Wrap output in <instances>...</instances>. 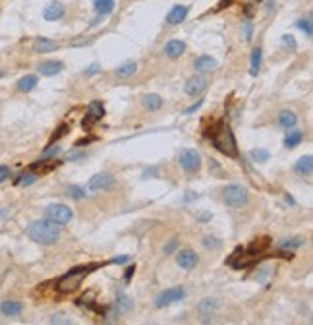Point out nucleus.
Listing matches in <instances>:
<instances>
[{
	"label": "nucleus",
	"instance_id": "33",
	"mask_svg": "<svg viewBox=\"0 0 313 325\" xmlns=\"http://www.w3.org/2000/svg\"><path fill=\"white\" fill-rule=\"evenodd\" d=\"M304 33H306V37H312L313 35V27H312V20L310 18H306V20H298V23H296Z\"/></svg>",
	"mask_w": 313,
	"mask_h": 325
},
{
	"label": "nucleus",
	"instance_id": "19",
	"mask_svg": "<svg viewBox=\"0 0 313 325\" xmlns=\"http://www.w3.org/2000/svg\"><path fill=\"white\" fill-rule=\"evenodd\" d=\"M215 310H217V300H213V298H205L197 304V312L203 316V320H209L215 314Z\"/></svg>",
	"mask_w": 313,
	"mask_h": 325
},
{
	"label": "nucleus",
	"instance_id": "30",
	"mask_svg": "<svg viewBox=\"0 0 313 325\" xmlns=\"http://www.w3.org/2000/svg\"><path fill=\"white\" fill-rule=\"evenodd\" d=\"M271 246V238H261V242H253L249 246V254H253V255H257V254H261L265 248H269Z\"/></svg>",
	"mask_w": 313,
	"mask_h": 325
},
{
	"label": "nucleus",
	"instance_id": "23",
	"mask_svg": "<svg viewBox=\"0 0 313 325\" xmlns=\"http://www.w3.org/2000/svg\"><path fill=\"white\" fill-rule=\"evenodd\" d=\"M134 306L132 298L124 294V290H116V312L118 314H124V312H130Z\"/></svg>",
	"mask_w": 313,
	"mask_h": 325
},
{
	"label": "nucleus",
	"instance_id": "4",
	"mask_svg": "<svg viewBox=\"0 0 313 325\" xmlns=\"http://www.w3.org/2000/svg\"><path fill=\"white\" fill-rule=\"evenodd\" d=\"M223 200L224 203L228 205V207H244L247 200H249V192H247V188L246 186H242V184H228L226 188H224V192H223Z\"/></svg>",
	"mask_w": 313,
	"mask_h": 325
},
{
	"label": "nucleus",
	"instance_id": "37",
	"mask_svg": "<svg viewBox=\"0 0 313 325\" xmlns=\"http://www.w3.org/2000/svg\"><path fill=\"white\" fill-rule=\"evenodd\" d=\"M35 180H37V176L29 172V174H23V176L18 180V184H22V186H29V184H33Z\"/></svg>",
	"mask_w": 313,
	"mask_h": 325
},
{
	"label": "nucleus",
	"instance_id": "36",
	"mask_svg": "<svg viewBox=\"0 0 313 325\" xmlns=\"http://www.w3.org/2000/svg\"><path fill=\"white\" fill-rule=\"evenodd\" d=\"M58 153H60V145H50L48 149L43 151L41 159H48V157H54V155H58Z\"/></svg>",
	"mask_w": 313,
	"mask_h": 325
},
{
	"label": "nucleus",
	"instance_id": "18",
	"mask_svg": "<svg viewBox=\"0 0 313 325\" xmlns=\"http://www.w3.org/2000/svg\"><path fill=\"white\" fill-rule=\"evenodd\" d=\"M87 116H89L91 122L103 120V116H105V105L101 101H91L87 105Z\"/></svg>",
	"mask_w": 313,
	"mask_h": 325
},
{
	"label": "nucleus",
	"instance_id": "8",
	"mask_svg": "<svg viewBox=\"0 0 313 325\" xmlns=\"http://www.w3.org/2000/svg\"><path fill=\"white\" fill-rule=\"evenodd\" d=\"M112 184H114V178L109 172H99V174H95V176L89 178L87 188L91 192H103V190H109Z\"/></svg>",
	"mask_w": 313,
	"mask_h": 325
},
{
	"label": "nucleus",
	"instance_id": "26",
	"mask_svg": "<svg viewBox=\"0 0 313 325\" xmlns=\"http://www.w3.org/2000/svg\"><path fill=\"white\" fill-rule=\"evenodd\" d=\"M37 81H39L37 80V76H31V74H29V76H23L22 80L18 81V89H20L22 93H29L31 89H35Z\"/></svg>",
	"mask_w": 313,
	"mask_h": 325
},
{
	"label": "nucleus",
	"instance_id": "25",
	"mask_svg": "<svg viewBox=\"0 0 313 325\" xmlns=\"http://www.w3.org/2000/svg\"><path fill=\"white\" fill-rule=\"evenodd\" d=\"M296 122H298V116H296L292 111H280V115H278V124H280L284 130L294 128Z\"/></svg>",
	"mask_w": 313,
	"mask_h": 325
},
{
	"label": "nucleus",
	"instance_id": "9",
	"mask_svg": "<svg viewBox=\"0 0 313 325\" xmlns=\"http://www.w3.org/2000/svg\"><path fill=\"white\" fill-rule=\"evenodd\" d=\"M207 85H209L207 76H203V74L192 76L190 80L186 81V93H188L190 97H199V95H201V93L207 89Z\"/></svg>",
	"mask_w": 313,
	"mask_h": 325
},
{
	"label": "nucleus",
	"instance_id": "35",
	"mask_svg": "<svg viewBox=\"0 0 313 325\" xmlns=\"http://www.w3.org/2000/svg\"><path fill=\"white\" fill-rule=\"evenodd\" d=\"M282 45H284V48H288V50H292V52H294L296 46H298V45H296V39H294L292 35H282Z\"/></svg>",
	"mask_w": 313,
	"mask_h": 325
},
{
	"label": "nucleus",
	"instance_id": "39",
	"mask_svg": "<svg viewBox=\"0 0 313 325\" xmlns=\"http://www.w3.org/2000/svg\"><path fill=\"white\" fill-rule=\"evenodd\" d=\"M101 72V66L99 64H91V66H87L85 68V72H83V76H87V78H91V76H97Z\"/></svg>",
	"mask_w": 313,
	"mask_h": 325
},
{
	"label": "nucleus",
	"instance_id": "46",
	"mask_svg": "<svg viewBox=\"0 0 313 325\" xmlns=\"http://www.w3.org/2000/svg\"><path fill=\"white\" fill-rule=\"evenodd\" d=\"M134 273H135V265H132V267H128V269H126V275H124L126 283H128V281L132 279V275H134Z\"/></svg>",
	"mask_w": 313,
	"mask_h": 325
},
{
	"label": "nucleus",
	"instance_id": "17",
	"mask_svg": "<svg viewBox=\"0 0 313 325\" xmlns=\"http://www.w3.org/2000/svg\"><path fill=\"white\" fill-rule=\"evenodd\" d=\"M194 68H196L197 72H201V74L211 72V70H215V68H217V60H215V58H211V56H207V54L197 56L196 60H194Z\"/></svg>",
	"mask_w": 313,
	"mask_h": 325
},
{
	"label": "nucleus",
	"instance_id": "22",
	"mask_svg": "<svg viewBox=\"0 0 313 325\" xmlns=\"http://www.w3.org/2000/svg\"><path fill=\"white\" fill-rule=\"evenodd\" d=\"M33 48H35V52H52V50H56L58 48V43H54L52 39H46V37H39V39H35L33 43Z\"/></svg>",
	"mask_w": 313,
	"mask_h": 325
},
{
	"label": "nucleus",
	"instance_id": "3",
	"mask_svg": "<svg viewBox=\"0 0 313 325\" xmlns=\"http://www.w3.org/2000/svg\"><path fill=\"white\" fill-rule=\"evenodd\" d=\"M99 265L95 263V265H83V267H76V269H72V271H68L66 275H62L60 279H58V283H56V288L60 290V292H72V290H76L81 281L93 271V269H97Z\"/></svg>",
	"mask_w": 313,
	"mask_h": 325
},
{
	"label": "nucleus",
	"instance_id": "28",
	"mask_svg": "<svg viewBox=\"0 0 313 325\" xmlns=\"http://www.w3.org/2000/svg\"><path fill=\"white\" fill-rule=\"evenodd\" d=\"M302 139H304V134L302 132H298V130H294V132H288L286 134V138H284V147H296V145H300L302 143Z\"/></svg>",
	"mask_w": 313,
	"mask_h": 325
},
{
	"label": "nucleus",
	"instance_id": "27",
	"mask_svg": "<svg viewBox=\"0 0 313 325\" xmlns=\"http://www.w3.org/2000/svg\"><path fill=\"white\" fill-rule=\"evenodd\" d=\"M261 70V48L255 46L253 52H251V64H249V74L251 76H257Z\"/></svg>",
	"mask_w": 313,
	"mask_h": 325
},
{
	"label": "nucleus",
	"instance_id": "48",
	"mask_svg": "<svg viewBox=\"0 0 313 325\" xmlns=\"http://www.w3.org/2000/svg\"><path fill=\"white\" fill-rule=\"evenodd\" d=\"M151 174H156V168H149V170H143V178L151 176Z\"/></svg>",
	"mask_w": 313,
	"mask_h": 325
},
{
	"label": "nucleus",
	"instance_id": "31",
	"mask_svg": "<svg viewBox=\"0 0 313 325\" xmlns=\"http://www.w3.org/2000/svg\"><path fill=\"white\" fill-rule=\"evenodd\" d=\"M66 192H68V196L74 198V200H83V198H85V188H83V186H78V184L68 186Z\"/></svg>",
	"mask_w": 313,
	"mask_h": 325
},
{
	"label": "nucleus",
	"instance_id": "29",
	"mask_svg": "<svg viewBox=\"0 0 313 325\" xmlns=\"http://www.w3.org/2000/svg\"><path fill=\"white\" fill-rule=\"evenodd\" d=\"M60 164V161H50L46 162L45 159L39 162H35V164H31V170H41V172H48V170H52V168H56Z\"/></svg>",
	"mask_w": 313,
	"mask_h": 325
},
{
	"label": "nucleus",
	"instance_id": "1",
	"mask_svg": "<svg viewBox=\"0 0 313 325\" xmlns=\"http://www.w3.org/2000/svg\"><path fill=\"white\" fill-rule=\"evenodd\" d=\"M25 232L33 242L43 244V246H50L60 240V225H56L48 219L33 221L31 225H27Z\"/></svg>",
	"mask_w": 313,
	"mask_h": 325
},
{
	"label": "nucleus",
	"instance_id": "38",
	"mask_svg": "<svg viewBox=\"0 0 313 325\" xmlns=\"http://www.w3.org/2000/svg\"><path fill=\"white\" fill-rule=\"evenodd\" d=\"M304 244L302 238H292V240H284V242H280V248H300Z\"/></svg>",
	"mask_w": 313,
	"mask_h": 325
},
{
	"label": "nucleus",
	"instance_id": "43",
	"mask_svg": "<svg viewBox=\"0 0 313 325\" xmlns=\"http://www.w3.org/2000/svg\"><path fill=\"white\" fill-rule=\"evenodd\" d=\"M203 101H205V99H201V101H197L196 105H192V107H190V109H186V111H184V113H186V115H192V113H196L197 109H199V107H201V105H203Z\"/></svg>",
	"mask_w": 313,
	"mask_h": 325
},
{
	"label": "nucleus",
	"instance_id": "21",
	"mask_svg": "<svg viewBox=\"0 0 313 325\" xmlns=\"http://www.w3.org/2000/svg\"><path fill=\"white\" fill-rule=\"evenodd\" d=\"M93 6H95V12L99 16H103V18L109 16V14H112L114 8H116L114 0H93Z\"/></svg>",
	"mask_w": 313,
	"mask_h": 325
},
{
	"label": "nucleus",
	"instance_id": "42",
	"mask_svg": "<svg viewBox=\"0 0 313 325\" xmlns=\"http://www.w3.org/2000/svg\"><path fill=\"white\" fill-rule=\"evenodd\" d=\"M176 246H178V240H176V238H172L170 242L164 246V254H172V252L176 250Z\"/></svg>",
	"mask_w": 313,
	"mask_h": 325
},
{
	"label": "nucleus",
	"instance_id": "6",
	"mask_svg": "<svg viewBox=\"0 0 313 325\" xmlns=\"http://www.w3.org/2000/svg\"><path fill=\"white\" fill-rule=\"evenodd\" d=\"M178 161H180V166L190 174H194L201 168V155L196 149H182L178 155Z\"/></svg>",
	"mask_w": 313,
	"mask_h": 325
},
{
	"label": "nucleus",
	"instance_id": "47",
	"mask_svg": "<svg viewBox=\"0 0 313 325\" xmlns=\"http://www.w3.org/2000/svg\"><path fill=\"white\" fill-rule=\"evenodd\" d=\"M130 261V255H118V257H112V263H126Z\"/></svg>",
	"mask_w": 313,
	"mask_h": 325
},
{
	"label": "nucleus",
	"instance_id": "45",
	"mask_svg": "<svg viewBox=\"0 0 313 325\" xmlns=\"http://www.w3.org/2000/svg\"><path fill=\"white\" fill-rule=\"evenodd\" d=\"M8 176H10V168L8 166H0V182L6 180Z\"/></svg>",
	"mask_w": 313,
	"mask_h": 325
},
{
	"label": "nucleus",
	"instance_id": "16",
	"mask_svg": "<svg viewBox=\"0 0 313 325\" xmlns=\"http://www.w3.org/2000/svg\"><path fill=\"white\" fill-rule=\"evenodd\" d=\"M64 16V6L60 4V2H52V4H48L45 10H43V18L46 20V22H56V20H60Z\"/></svg>",
	"mask_w": 313,
	"mask_h": 325
},
{
	"label": "nucleus",
	"instance_id": "15",
	"mask_svg": "<svg viewBox=\"0 0 313 325\" xmlns=\"http://www.w3.org/2000/svg\"><path fill=\"white\" fill-rule=\"evenodd\" d=\"M22 310H23V306H22V302H18V300H4V302L0 304V312H2V316H6V318H16V316L22 314Z\"/></svg>",
	"mask_w": 313,
	"mask_h": 325
},
{
	"label": "nucleus",
	"instance_id": "13",
	"mask_svg": "<svg viewBox=\"0 0 313 325\" xmlns=\"http://www.w3.org/2000/svg\"><path fill=\"white\" fill-rule=\"evenodd\" d=\"M62 68H64V64H62L60 60H45V62L39 64V74L41 76H48V78H50V76L60 74Z\"/></svg>",
	"mask_w": 313,
	"mask_h": 325
},
{
	"label": "nucleus",
	"instance_id": "32",
	"mask_svg": "<svg viewBox=\"0 0 313 325\" xmlns=\"http://www.w3.org/2000/svg\"><path fill=\"white\" fill-rule=\"evenodd\" d=\"M249 157H251L255 162H265V161H269L271 153H269V151H265V149H253V151L249 153Z\"/></svg>",
	"mask_w": 313,
	"mask_h": 325
},
{
	"label": "nucleus",
	"instance_id": "40",
	"mask_svg": "<svg viewBox=\"0 0 313 325\" xmlns=\"http://www.w3.org/2000/svg\"><path fill=\"white\" fill-rule=\"evenodd\" d=\"M68 130H70V126H68V124H62V126H60V128H58V130H56V134H54V136H52V138H50V141H56V139H58V138H62V136H66V132H68Z\"/></svg>",
	"mask_w": 313,
	"mask_h": 325
},
{
	"label": "nucleus",
	"instance_id": "14",
	"mask_svg": "<svg viewBox=\"0 0 313 325\" xmlns=\"http://www.w3.org/2000/svg\"><path fill=\"white\" fill-rule=\"evenodd\" d=\"M184 50H186V43L184 41L172 39L164 45V54L168 58H180L184 54Z\"/></svg>",
	"mask_w": 313,
	"mask_h": 325
},
{
	"label": "nucleus",
	"instance_id": "11",
	"mask_svg": "<svg viewBox=\"0 0 313 325\" xmlns=\"http://www.w3.org/2000/svg\"><path fill=\"white\" fill-rule=\"evenodd\" d=\"M188 12H190V8L184 6V4L172 6V10H170L168 16H166V23H168V25H178V23H182V22L188 18Z\"/></svg>",
	"mask_w": 313,
	"mask_h": 325
},
{
	"label": "nucleus",
	"instance_id": "44",
	"mask_svg": "<svg viewBox=\"0 0 313 325\" xmlns=\"http://www.w3.org/2000/svg\"><path fill=\"white\" fill-rule=\"evenodd\" d=\"M203 244H205L207 248H219V246H221L219 242H215V238H209V236H207V238H203Z\"/></svg>",
	"mask_w": 313,
	"mask_h": 325
},
{
	"label": "nucleus",
	"instance_id": "7",
	"mask_svg": "<svg viewBox=\"0 0 313 325\" xmlns=\"http://www.w3.org/2000/svg\"><path fill=\"white\" fill-rule=\"evenodd\" d=\"M184 296H186V290H184V286L166 288V290H162L160 294H156L155 306H156V308H164V306H168V304H172V302H180Z\"/></svg>",
	"mask_w": 313,
	"mask_h": 325
},
{
	"label": "nucleus",
	"instance_id": "41",
	"mask_svg": "<svg viewBox=\"0 0 313 325\" xmlns=\"http://www.w3.org/2000/svg\"><path fill=\"white\" fill-rule=\"evenodd\" d=\"M83 157H85L83 151H70V153L66 155V161H79V159H83Z\"/></svg>",
	"mask_w": 313,
	"mask_h": 325
},
{
	"label": "nucleus",
	"instance_id": "49",
	"mask_svg": "<svg viewBox=\"0 0 313 325\" xmlns=\"http://www.w3.org/2000/svg\"><path fill=\"white\" fill-rule=\"evenodd\" d=\"M284 200H286V203H290V205H294V200H292V198H290V196H286V198H284Z\"/></svg>",
	"mask_w": 313,
	"mask_h": 325
},
{
	"label": "nucleus",
	"instance_id": "10",
	"mask_svg": "<svg viewBox=\"0 0 313 325\" xmlns=\"http://www.w3.org/2000/svg\"><path fill=\"white\" fill-rule=\"evenodd\" d=\"M197 261H199V257H197V254L194 250H180V252L176 254V263H178V267H182V269H186V271L194 269L197 265Z\"/></svg>",
	"mask_w": 313,
	"mask_h": 325
},
{
	"label": "nucleus",
	"instance_id": "5",
	"mask_svg": "<svg viewBox=\"0 0 313 325\" xmlns=\"http://www.w3.org/2000/svg\"><path fill=\"white\" fill-rule=\"evenodd\" d=\"M72 217H74L72 209L68 205H64V203H50L45 209V219H48V221H52V223H56L60 227L68 225L72 221Z\"/></svg>",
	"mask_w": 313,
	"mask_h": 325
},
{
	"label": "nucleus",
	"instance_id": "24",
	"mask_svg": "<svg viewBox=\"0 0 313 325\" xmlns=\"http://www.w3.org/2000/svg\"><path fill=\"white\" fill-rule=\"evenodd\" d=\"M135 72H137V64H135L134 60H128V62L120 64V66L116 68V76H118V78H122V80H126V78H132Z\"/></svg>",
	"mask_w": 313,
	"mask_h": 325
},
{
	"label": "nucleus",
	"instance_id": "2",
	"mask_svg": "<svg viewBox=\"0 0 313 325\" xmlns=\"http://www.w3.org/2000/svg\"><path fill=\"white\" fill-rule=\"evenodd\" d=\"M211 141L215 145L217 151H221L226 157H238V143H236L234 132L230 130V126L226 124H219L215 128V132L211 134Z\"/></svg>",
	"mask_w": 313,
	"mask_h": 325
},
{
	"label": "nucleus",
	"instance_id": "34",
	"mask_svg": "<svg viewBox=\"0 0 313 325\" xmlns=\"http://www.w3.org/2000/svg\"><path fill=\"white\" fill-rule=\"evenodd\" d=\"M242 31H244V39L246 41H251V35H253V23L249 20H246L242 23Z\"/></svg>",
	"mask_w": 313,
	"mask_h": 325
},
{
	"label": "nucleus",
	"instance_id": "12",
	"mask_svg": "<svg viewBox=\"0 0 313 325\" xmlns=\"http://www.w3.org/2000/svg\"><path fill=\"white\" fill-rule=\"evenodd\" d=\"M294 172H296L298 176H304V178L312 176V172H313V157H312V155L300 157V159H298V162L294 164Z\"/></svg>",
	"mask_w": 313,
	"mask_h": 325
},
{
	"label": "nucleus",
	"instance_id": "20",
	"mask_svg": "<svg viewBox=\"0 0 313 325\" xmlns=\"http://www.w3.org/2000/svg\"><path fill=\"white\" fill-rule=\"evenodd\" d=\"M162 97L160 95H156V93H147V95H143V99H141V105L147 109V111H158L160 107H162Z\"/></svg>",
	"mask_w": 313,
	"mask_h": 325
}]
</instances>
